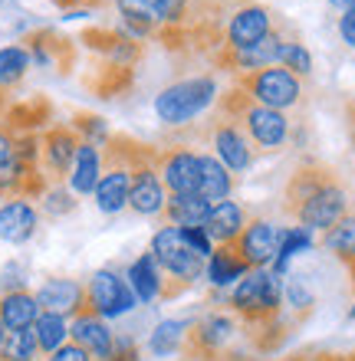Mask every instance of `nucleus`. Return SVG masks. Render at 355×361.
<instances>
[{"label":"nucleus","instance_id":"obj_1","mask_svg":"<svg viewBox=\"0 0 355 361\" xmlns=\"http://www.w3.org/2000/svg\"><path fill=\"white\" fill-rule=\"evenodd\" d=\"M349 207H352V197H349L346 180L339 178L336 168L316 158L299 161L283 188V214L309 233L313 230L326 233L336 220L346 217Z\"/></svg>","mask_w":355,"mask_h":361},{"label":"nucleus","instance_id":"obj_2","mask_svg":"<svg viewBox=\"0 0 355 361\" xmlns=\"http://www.w3.org/2000/svg\"><path fill=\"white\" fill-rule=\"evenodd\" d=\"M240 338H247L240 319L231 309H207L191 319L184 332L181 358L184 361H247V352L237 348Z\"/></svg>","mask_w":355,"mask_h":361},{"label":"nucleus","instance_id":"obj_3","mask_svg":"<svg viewBox=\"0 0 355 361\" xmlns=\"http://www.w3.org/2000/svg\"><path fill=\"white\" fill-rule=\"evenodd\" d=\"M224 305L240 319L243 332H257V329L287 315L283 279L273 276L270 269H250L231 286V293L224 295Z\"/></svg>","mask_w":355,"mask_h":361},{"label":"nucleus","instance_id":"obj_4","mask_svg":"<svg viewBox=\"0 0 355 361\" xmlns=\"http://www.w3.org/2000/svg\"><path fill=\"white\" fill-rule=\"evenodd\" d=\"M217 109H224L243 128L247 142L253 145V154H277L289 145V128H293L289 115L253 102L237 86L227 89L224 95H217Z\"/></svg>","mask_w":355,"mask_h":361},{"label":"nucleus","instance_id":"obj_5","mask_svg":"<svg viewBox=\"0 0 355 361\" xmlns=\"http://www.w3.org/2000/svg\"><path fill=\"white\" fill-rule=\"evenodd\" d=\"M217 79L211 73H201V76H188L178 79L172 86H164L162 92L155 95V115L164 128H188V125L204 115L217 102Z\"/></svg>","mask_w":355,"mask_h":361},{"label":"nucleus","instance_id":"obj_6","mask_svg":"<svg viewBox=\"0 0 355 361\" xmlns=\"http://www.w3.org/2000/svg\"><path fill=\"white\" fill-rule=\"evenodd\" d=\"M128 161H132V190H128V210L135 217H162L168 190L158 174V145H145L128 135Z\"/></svg>","mask_w":355,"mask_h":361},{"label":"nucleus","instance_id":"obj_7","mask_svg":"<svg viewBox=\"0 0 355 361\" xmlns=\"http://www.w3.org/2000/svg\"><path fill=\"white\" fill-rule=\"evenodd\" d=\"M132 190V161H128V135H112L102 145V174L96 184V207L109 217H116L128 207Z\"/></svg>","mask_w":355,"mask_h":361},{"label":"nucleus","instance_id":"obj_8","mask_svg":"<svg viewBox=\"0 0 355 361\" xmlns=\"http://www.w3.org/2000/svg\"><path fill=\"white\" fill-rule=\"evenodd\" d=\"M237 89L247 92L253 102L267 105V109H277V112H293L303 105L306 92H303V79L293 76L289 69L283 66H263L253 69L247 76H237Z\"/></svg>","mask_w":355,"mask_h":361},{"label":"nucleus","instance_id":"obj_9","mask_svg":"<svg viewBox=\"0 0 355 361\" xmlns=\"http://www.w3.org/2000/svg\"><path fill=\"white\" fill-rule=\"evenodd\" d=\"M148 253L155 257L158 269L174 283L178 293L191 289V286L204 276V259L194 257L191 250H188V243L181 240V230L178 227H158L155 230Z\"/></svg>","mask_w":355,"mask_h":361},{"label":"nucleus","instance_id":"obj_10","mask_svg":"<svg viewBox=\"0 0 355 361\" xmlns=\"http://www.w3.org/2000/svg\"><path fill=\"white\" fill-rule=\"evenodd\" d=\"M204 138L211 145V154L231 174H243L250 164H253V158H257V154H253V145H250L247 135H243V128H240L224 109H217L211 122L204 125Z\"/></svg>","mask_w":355,"mask_h":361},{"label":"nucleus","instance_id":"obj_11","mask_svg":"<svg viewBox=\"0 0 355 361\" xmlns=\"http://www.w3.org/2000/svg\"><path fill=\"white\" fill-rule=\"evenodd\" d=\"M79 138L69 122H53L40 132V168L49 184H66L79 152Z\"/></svg>","mask_w":355,"mask_h":361},{"label":"nucleus","instance_id":"obj_12","mask_svg":"<svg viewBox=\"0 0 355 361\" xmlns=\"http://www.w3.org/2000/svg\"><path fill=\"white\" fill-rule=\"evenodd\" d=\"M86 305L102 319H119V315H128L138 305L135 293L128 289V279L119 276L112 267H102L89 276L86 283Z\"/></svg>","mask_w":355,"mask_h":361},{"label":"nucleus","instance_id":"obj_13","mask_svg":"<svg viewBox=\"0 0 355 361\" xmlns=\"http://www.w3.org/2000/svg\"><path fill=\"white\" fill-rule=\"evenodd\" d=\"M30 53V63L40 69H53L59 76H66L69 69L76 66V47H73V39L56 33V30H33L27 37L20 39Z\"/></svg>","mask_w":355,"mask_h":361},{"label":"nucleus","instance_id":"obj_14","mask_svg":"<svg viewBox=\"0 0 355 361\" xmlns=\"http://www.w3.org/2000/svg\"><path fill=\"white\" fill-rule=\"evenodd\" d=\"M158 174L168 194H194L198 190V152L184 142L158 148Z\"/></svg>","mask_w":355,"mask_h":361},{"label":"nucleus","instance_id":"obj_15","mask_svg":"<svg viewBox=\"0 0 355 361\" xmlns=\"http://www.w3.org/2000/svg\"><path fill=\"white\" fill-rule=\"evenodd\" d=\"M287 33H283V23H279L273 33L253 43L247 49H237V53H224L214 66L224 69V73H231V76H247L253 69H263V66H277L279 63V53H283V43H287Z\"/></svg>","mask_w":355,"mask_h":361},{"label":"nucleus","instance_id":"obj_16","mask_svg":"<svg viewBox=\"0 0 355 361\" xmlns=\"http://www.w3.org/2000/svg\"><path fill=\"white\" fill-rule=\"evenodd\" d=\"M277 237L279 227H273L267 217H250L247 227L240 230V237L234 240L231 247L240 253V259L250 269H270L273 257H277Z\"/></svg>","mask_w":355,"mask_h":361},{"label":"nucleus","instance_id":"obj_17","mask_svg":"<svg viewBox=\"0 0 355 361\" xmlns=\"http://www.w3.org/2000/svg\"><path fill=\"white\" fill-rule=\"evenodd\" d=\"M69 342H76L79 348H86L96 361H109L116 355V342L119 335L109 329V322L102 315H96L89 305H83L73 322H69Z\"/></svg>","mask_w":355,"mask_h":361},{"label":"nucleus","instance_id":"obj_18","mask_svg":"<svg viewBox=\"0 0 355 361\" xmlns=\"http://www.w3.org/2000/svg\"><path fill=\"white\" fill-rule=\"evenodd\" d=\"M83 47H89L92 53H99V56L106 59V63H116V66H128L135 69V63L142 59L145 47L138 43V39H132L128 33H122V30H112V27H89L83 30Z\"/></svg>","mask_w":355,"mask_h":361},{"label":"nucleus","instance_id":"obj_19","mask_svg":"<svg viewBox=\"0 0 355 361\" xmlns=\"http://www.w3.org/2000/svg\"><path fill=\"white\" fill-rule=\"evenodd\" d=\"M128 279V289L135 293V299L142 305H152V302H162V299H174V295H181L174 289V283L168 276L158 269L152 253H142L138 259H132V267L125 273Z\"/></svg>","mask_w":355,"mask_h":361},{"label":"nucleus","instance_id":"obj_20","mask_svg":"<svg viewBox=\"0 0 355 361\" xmlns=\"http://www.w3.org/2000/svg\"><path fill=\"white\" fill-rule=\"evenodd\" d=\"M33 295H37L40 312H53V315H63V319H73V315L86 305V283L66 279V276H53V279H43Z\"/></svg>","mask_w":355,"mask_h":361},{"label":"nucleus","instance_id":"obj_21","mask_svg":"<svg viewBox=\"0 0 355 361\" xmlns=\"http://www.w3.org/2000/svg\"><path fill=\"white\" fill-rule=\"evenodd\" d=\"M37 227H40V207L33 200L13 197V200H4V204H0V240H4V243L20 247V243L33 240Z\"/></svg>","mask_w":355,"mask_h":361},{"label":"nucleus","instance_id":"obj_22","mask_svg":"<svg viewBox=\"0 0 355 361\" xmlns=\"http://www.w3.org/2000/svg\"><path fill=\"white\" fill-rule=\"evenodd\" d=\"M211 214V204L194 190V194H168L164 200V210H162V224L164 227H178V230H188V227H204V220Z\"/></svg>","mask_w":355,"mask_h":361},{"label":"nucleus","instance_id":"obj_23","mask_svg":"<svg viewBox=\"0 0 355 361\" xmlns=\"http://www.w3.org/2000/svg\"><path fill=\"white\" fill-rule=\"evenodd\" d=\"M198 194L211 207L221 204V200H231L234 194V174L211 152H198Z\"/></svg>","mask_w":355,"mask_h":361},{"label":"nucleus","instance_id":"obj_24","mask_svg":"<svg viewBox=\"0 0 355 361\" xmlns=\"http://www.w3.org/2000/svg\"><path fill=\"white\" fill-rule=\"evenodd\" d=\"M99 174H102V148L92 142H79V152H76V161H73V171L66 178V188L76 197H89V194H96Z\"/></svg>","mask_w":355,"mask_h":361},{"label":"nucleus","instance_id":"obj_25","mask_svg":"<svg viewBox=\"0 0 355 361\" xmlns=\"http://www.w3.org/2000/svg\"><path fill=\"white\" fill-rule=\"evenodd\" d=\"M243 227H247V214H243V207H240L237 200H221V204H214L207 220H204V233L211 237L214 247L234 243Z\"/></svg>","mask_w":355,"mask_h":361},{"label":"nucleus","instance_id":"obj_26","mask_svg":"<svg viewBox=\"0 0 355 361\" xmlns=\"http://www.w3.org/2000/svg\"><path fill=\"white\" fill-rule=\"evenodd\" d=\"M40 319L37 295L30 289H17V293H0V322L7 325V332H20V329H33Z\"/></svg>","mask_w":355,"mask_h":361},{"label":"nucleus","instance_id":"obj_27","mask_svg":"<svg viewBox=\"0 0 355 361\" xmlns=\"http://www.w3.org/2000/svg\"><path fill=\"white\" fill-rule=\"evenodd\" d=\"M243 273H250V267L240 259V253L231 247V243L214 247V253L207 257V263H204V276H207V279H211V286H217V289L234 286Z\"/></svg>","mask_w":355,"mask_h":361},{"label":"nucleus","instance_id":"obj_28","mask_svg":"<svg viewBox=\"0 0 355 361\" xmlns=\"http://www.w3.org/2000/svg\"><path fill=\"white\" fill-rule=\"evenodd\" d=\"M323 247L332 253V257L349 269L352 276V286H355V214L349 210L342 220H336L332 227L323 233Z\"/></svg>","mask_w":355,"mask_h":361},{"label":"nucleus","instance_id":"obj_29","mask_svg":"<svg viewBox=\"0 0 355 361\" xmlns=\"http://www.w3.org/2000/svg\"><path fill=\"white\" fill-rule=\"evenodd\" d=\"M132 82H135V69L116 66V63H106V59H102V66H99L96 76L86 79V86L92 89L99 99H119V95H125L132 89Z\"/></svg>","mask_w":355,"mask_h":361},{"label":"nucleus","instance_id":"obj_30","mask_svg":"<svg viewBox=\"0 0 355 361\" xmlns=\"http://www.w3.org/2000/svg\"><path fill=\"white\" fill-rule=\"evenodd\" d=\"M313 247V233L303 227H279V237H277V257H273V267L270 273L273 276H283L289 273V259L296 257V253H306Z\"/></svg>","mask_w":355,"mask_h":361},{"label":"nucleus","instance_id":"obj_31","mask_svg":"<svg viewBox=\"0 0 355 361\" xmlns=\"http://www.w3.org/2000/svg\"><path fill=\"white\" fill-rule=\"evenodd\" d=\"M188 325H191V319H164V322H158L155 325V332L148 335V352H152L155 358H172V355H181Z\"/></svg>","mask_w":355,"mask_h":361},{"label":"nucleus","instance_id":"obj_32","mask_svg":"<svg viewBox=\"0 0 355 361\" xmlns=\"http://www.w3.org/2000/svg\"><path fill=\"white\" fill-rule=\"evenodd\" d=\"M33 335H37L40 355H47V358H49L59 345L69 342V319L53 315V312H40V319L33 322Z\"/></svg>","mask_w":355,"mask_h":361},{"label":"nucleus","instance_id":"obj_33","mask_svg":"<svg viewBox=\"0 0 355 361\" xmlns=\"http://www.w3.org/2000/svg\"><path fill=\"white\" fill-rule=\"evenodd\" d=\"M30 66H33V63H30V53L23 43L0 47V89H13L20 79L27 76Z\"/></svg>","mask_w":355,"mask_h":361},{"label":"nucleus","instance_id":"obj_34","mask_svg":"<svg viewBox=\"0 0 355 361\" xmlns=\"http://www.w3.org/2000/svg\"><path fill=\"white\" fill-rule=\"evenodd\" d=\"M0 361H40V345L33 329L7 332V342L0 348Z\"/></svg>","mask_w":355,"mask_h":361},{"label":"nucleus","instance_id":"obj_35","mask_svg":"<svg viewBox=\"0 0 355 361\" xmlns=\"http://www.w3.org/2000/svg\"><path fill=\"white\" fill-rule=\"evenodd\" d=\"M283 305H287L289 312H296V322H303V319L313 312V305H316V295L309 293L303 279L289 276L287 283H283Z\"/></svg>","mask_w":355,"mask_h":361},{"label":"nucleus","instance_id":"obj_36","mask_svg":"<svg viewBox=\"0 0 355 361\" xmlns=\"http://www.w3.org/2000/svg\"><path fill=\"white\" fill-rule=\"evenodd\" d=\"M277 66L289 69L293 76H309L313 73V53L306 49V43H299L296 37H289L287 43H283V53H279V63Z\"/></svg>","mask_w":355,"mask_h":361},{"label":"nucleus","instance_id":"obj_37","mask_svg":"<svg viewBox=\"0 0 355 361\" xmlns=\"http://www.w3.org/2000/svg\"><path fill=\"white\" fill-rule=\"evenodd\" d=\"M69 125H73V132H76L83 142H92V145H99V148L112 138L106 118H99V115H92V112H76Z\"/></svg>","mask_w":355,"mask_h":361},{"label":"nucleus","instance_id":"obj_38","mask_svg":"<svg viewBox=\"0 0 355 361\" xmlns=\"http://www.w3.org/2000/svg\"><path fill=\"white\" fill-rule=\"evenodd\" d=\"M40 210L47 217H66L76 210V194L66 188V184H49L47 194L40 197Z\"/></svg>","mask_w":355,"mask_h":361},{"label":"nucleus","instance_id":"obj_39","mask_svg":"<svg viewBox=\"0 0 355 361\" xmlns=\"http://www.w3.org/2000/svg\"><path fill=\"white\" fill-rule=\"evenodd\" d=\"M158 13H162V27L181 30L191 20V0H158Z\"/></svg>","mask_w":355,"mask_h":361},{"label":"nucleus","instance_id":"obj_40","mask_svg":"<svg viewBox=\"0 0 355 361\" xmlns=\"http://www.w3.org/2000/svg\"><path fill=\"white\" fill-rule=\"evenodd\" d=\"M181 240L188 243V250H191L194 257H201L204 263H207V257L214 253V243H211V237L204 233V227H188V230H181Z\"/></svg>","mask_w":355,"mask_h":361},{"label":"nucleus","instance_id":"obj_41","mask_svg":"<svg viewBox=\"0 0 355 361\" xmlns=\"http://www.w3.org/2000/svg\"><path fill=\"white\" fill-rule=\"evenodd\" d=\"M17 289H27V279H23V267L10 263V267L0 273V293H17Z\"/></svg>","mask_w":355,"mask_h":361},{"label":"nucleus","instance_id":"obj_42","mask_svg":"<svg viewBox=\"0 0 355 361\" xmlns=\"http://www.w3.org/2000/svg\"><path fill=\"white\" fill-rule=\"evenodd\" d=\"M47 361H96V358H92L86 348H79L76 342H66V345H59V348L49 355Z\"/></svg>","mask_w":355,"mask_h":361},{"label":"nucleus","instance_id":"obj_43","mask_svg":"<svg viewBox=\"0 0 355 361\" xmlns=\"http://www.w3.org/2000/svg\"><path fill=\"white\" fill-rule=\"evenodd\" d=\"M339 37L346 47L355 49V10H346L342 17H339Z\"/></svg>","mask_w":355,"mask_h":361},{"label":"nucleus","instance_id":"obj_44","mask_svg":"<svg viewBox=\"0 0 355 361\" xmlns=\"http://www.w3.org/2000/svg\"><path fill=\"white\" fill-rule=\"evenodd\" d=\"M13 142H17V135L0 125V168L13 161Z\"/></svg>","mask_w":355,"mask_h":361},{"label":"nucleus","instance_id":"obj_45","mask_svg":"<svg viewBox=\"0 0 355 361\" xmlns=\"http://www.w3.org/2000/svg\"><path fill=\"white\" fill-rule=\"evenodd\" d=\"M109 361H138V348H135L132 338H122L119 335V342H116V355Z\"/></svg>","mask_w":355,"mask_h":361},{"label":"nucleus","instance_id":"obj_46","mask_svg":"<svg viewBox=\"0 0 355 361\" xmlns=\"http://www.w3.org/2000/svg\"><path fill=\"white\" fill-rule=\"evenodd\" d=\"M59 10H66L73 17H79L83 10H96V0H53Z\"/></svg>","mask_w":355,"mask_h":361},{"label":"nucleus","instance_id":"obj_47","mask_svg":"<svg viewBox=\"0 0 355 361\" xmlns=\"http://www.w3.org/2000/svg\"><path fill=\"white\" fill-rule=\"evenodd\" d=\"M346 128H349V142H352V148H355V95L346 102Z\"/></svg>","mask_w":355,"mask_h":361},{"label":"nucleus","instance_id":"obj_48","mask_svg":"<svg viewBox=\"0 0 355 361\" xmlns=\"http://www.w3.org/2000/svg\"><path fill=\"white\" fill-rule=\"evenodd\" d=\"M329 4H332L339 13H346V10H355V0H329Z\"/></svg>","mask_w":355,"mask_h":361},{"label":"nucleus","instance_id":"obj_49","mask_svg":"<svg viewBox=\"0 0 355 361\" xmlns=\"http://www.w3.org/2000/svg\"><path fill=\"white\" fill-rule=\"evenodd\" d=\"M277 361H313L309 355H289V358H277Z\"/></svg>","mask_w":355,"mask_h":361},{"label":"nucleus","instance_id":"obj_50","mask_svg":"<svg viewBox=\"0 0 355 361\" xmlns=\"http://www.w3.org/2000/svg\"><path fill=\"white\" fill-rule=\"evenodd\" d=\"M4 342H7V325L0 322V348H4Z\"/></svg>","mask_w":355,"mask_h":361},{"label":"nucleus","instance_id":"obj_51","mask_svg":"<svg viewBox=\"0 0 355 361\" xmlns=\"http://www.w3.org/2000/svg\"><path fill=\"white\" fill-rule=\"evenodd\" d=\"M346 361H355V352H346Z\"/></svg>","mask_w":355,"mask_h":361},{"label":"nucleus","instance_id":"obj_52","mask_svg":"<svg viewBox=\"0 0 355 361\" xmlns=\"http://www.w3.org/2000/svg\"><path fill=\"white\" fill-rule=\"evenodd\" d=\"M349 319H355V302H352V309H349Z\"/></svg>","mask_w":355,"mask_h":361}]
</instances>
